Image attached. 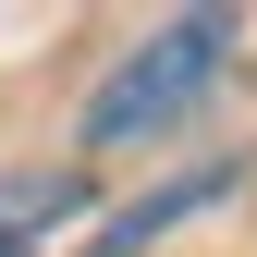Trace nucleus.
I'll use <instances>...</instances> for the list:
<instances>
[{"label": "nucleus", "mask_w": 257, "mask_h": 257, "mask_svg": "<svg viewBox=\"0 0 257 257\" xmlns=\"http://www.w3.org/2000/svg\"><path fill=\"white\" fill-rule=\"evenodd\" d=\"M220 49H233V13H184V25H159V37H147V49L98 86L86 147H135V135H159L172 110H196V86L220 74Z\"/></svg>", "instance_id": "f257e3e1"}, {"label": "nucleus", "mask_w": 257, "mask_h": 257, "mask_svg": "<svg viewBox=\"0 0 257 257\" xmlns=\"http://www.w3.org/2000/svg\"><path fill=\"white\" fill-rule=\"evenodd\" d=\"M208 196H233V159H220V172H184V184H159L147 208H122L110 233H98V257H135V245H159V233H172V220H196Z\"/></svg>", "instance_id": "f03ea898"}, {"label": "nucleus", "mask_w": 257, "mask_h": 257, "mask_svg": "<svg viewBox=\"0 0 257 257\" xmlns=\"http://www.w3.org/2000/svg\"><path fill=\"white\" fill-rule=\"evenodd\" d=\"M49 208H61V184H0V257H13L25 233H37Z\"/></svg>", "instance_id": "7ed1b4c3"}, {"label": "nucleus", "mask_w": 257, "mask_h": 257, "mask_svg": "<svg viewBox=\"0 0 257 257\" xmlns=\"http://www.w3.org/2000/svg\"><path fill=\"white\" fill-rule=\"evenodd\" d=\"M13 257H25V245H13Z\"/></svg>", "instance_id": "20e7f679"}]
</instances>
